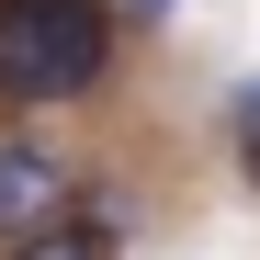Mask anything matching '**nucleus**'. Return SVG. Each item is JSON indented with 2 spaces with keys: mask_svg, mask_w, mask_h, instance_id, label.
I'll use <instances>...</instances> for the list:
<instances>
[{
  "mask_svg": "<svg viewBox=\"0 0 260 260\" xmlns=\"http://www.w3.org/2000/svg\"><path fill=\"white\" fill-rule=\"evenodd\" d=\"M12 260H102V238H68V226H34V238H12Z\"/></svg>",
  "mask_w": 260,
  "mask_h": 260,
  "instance_id": "nucleus-3",
  "label": "nucleus"
},
{
  "mask_svg": "<svg viewBox=\"0 0 260 260\" xmlns=\"http://www.w3.org/2000/svg\"><path fill=\"white\" fill-rule=\"evenodd\" d=\"M226 113H238V136H249V170H260V79H249V91H238Z\"/></svg>",
  "mask_w": 260,
  "mask_h": 260,
  "instance_id": "nucleus-4",
  "label": "nucleus"
},
{
  "mask_svg": "<svg viewBox=\"0 0 260 260\" xmlns=\"http://www.w3.org/2000/svg\"><path fill=\"white\" fill-rule=\"evenodd\" d=\"M57 204H68V170H57L46 147H0V238L57 226Z\"/></svg>",
  "mask_w": 260,
  "mask_h": 260,
  "instance_id": "nucleus-2",
  "label": "nucleus"
},
{
  "mask_svg": "<svg viewBox=\"0 0 260 260\" xmlns=\"http://www.w3.org/2000/svg\"><path fill=\"white\" fill-rule=\"evenodd\" d=\"M136 12H170V0H136Z\"/></svg>",
  "mask_w": 260,
  "mask_h": 260,
  "instance_id": "nucleus-5",
  "label": "nucleus"
},
{
  "mask_svg": "<svg viewBox=\"0 0 260 260\" xmlns=\"http://www.w3.org/2000/svg\"><path fill=\"white\" fill-rule=\"evenodd\" d=\"M113 68L102 0H0V102H79Z\"/></svg>",
  "mask_w": 260,
  "mask_h": 260,
  "instance_id": "nucleus-1",
  "label": "nucleus"
}]
</instances>
